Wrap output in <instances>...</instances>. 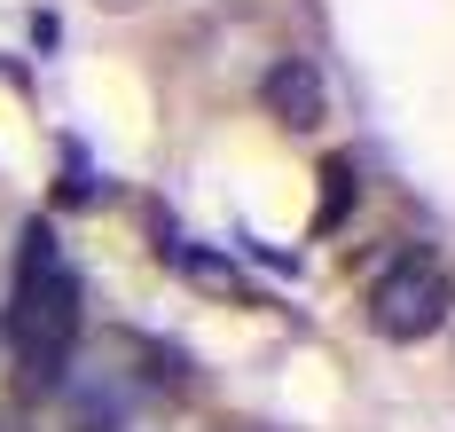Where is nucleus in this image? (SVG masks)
<instances>
[{
    "instance_id": "1",
    "label": "nucleus",
    "mask_w": 455,
    "mask_h": 432,
    "mask_svg": "<svg viewBox=\"0 0 455 432\" xmlns=\"http://www.w3.org/2000/svg\"><path fill=\"white\" fill-rule=\"evenodd\" d=\"M79 323H87V291H79V268L63 260V244L47 220L24 228L16 244V284H8V354L32 393H55L71 378V354H79Z\"/></svg>"
},
{
    "instance_id": "2",
    "label": "nucleus",
    "mask_w": 455,
    "mask_h": 432,
    "mask_svg": "<svg viewBox=\"0 0 455 432\" xmlns=\"http://www.w3.org/2000/svg\"><path fill=\"white\" fill-rule=\"evenodd\" d=\"M448 315H455V284H448V268L432 252H401L369 284V331L393 338V346H416V338L448 331Z\"/></svg>"
},
{
    "instance_id": "3",
    "label": "nucleus",
    "mask_w": 455,
    "mask_h": 432,
    "mask_svg": "<svg viewBox=\"0 0 455 432\" xmlns=\"http://www.w3.org/2000/svg\"><path fill=\"white\" fill-rule=\"evenodd\" d=\"M259 102H267V118H283L291 134H315L322 118H330V95H322V71L307 55H275L267 79H259Z\"/></svg>"
},
{
    "instance_id": "4",
    "label": "nucleus",
    "mask_w": 455,
    "mask_h": 432,
    "mask_svg": "<svg viewBox=\"0 0 455 432\" xmlns=\"http://www.w3.org/2000/svg\"><path fill=\"white\" fill-rule=\"evenodd\" d=\"M63 393H71V432H126V417H134L126 370H79V378H63Z\"/></svg>"
},
{
    "instance_id": "5",
    "label": "nucleus",
    "mask_w": 455,
    "mask_h": 432,
    "mask_svg": "<svg viewBox=\"0 0 455 432\" xmlns=\"http://www.w3.org/2000/svg\"><path fill=\"white\" fill-rule=\"evenodd\" d=\"M0 432H24V417H8V409H0Z\"/></svg>"
},
{
    "instance_id": "6",
    "label": "nucleus",
    "mask_w": 455,
    "mask_h": 432,
    "mask_svg": "<svg viewBox=\"0 0 455 432\" xmlns=\"http://www.w3.org/2000/svg\"><path fill=\"white\" fill-rule=\"evenodd\" d=\"M110 8H134V0H110Z\"/></svg>"
}]
</instances>
